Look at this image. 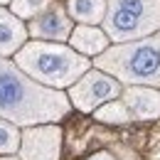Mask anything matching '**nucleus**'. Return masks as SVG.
<instances>
[{
    "label": "nucleus",
    "instance_id": "f257e3e1",
    "mask_svg": "<svg viewBox=\"0 0 160 160\" xmlns=\"http://www.w3.org/2000/svg\"><path fill=\"white\" fill-rule=\"evenodd\" d=\"M67 94L30 79L18 64L0 57V118L18 126L57 123L69 113Z\"/></svg>",
    "mask_w": 160,
    "mask_h": 160
},
{
    "label": "nucleus",
    "instance_id": "f03ea898",
    "mask_svg": "<svg viewBox=\"0 0 160 160\" xmlns=\"http://www.w3.org/2000/svg\"><path fill=\"white\" fill-rule=\"evenodd\" d=\"M15 64L30 79L40 81L49 89L72 86L91 67V62L84 54H77L74 49L64 47L59 42H42V40L22 44L18 49Z\"/></svg>",
    "mask_w": 160,
    "mask_h": 160
},
{
    "label": "nucleus",
    "instance_id": "7ed1b4c3",
    "mask_svg": "<svg viewBox=\"0 0 160 160\" xmlns=\"http://www.w3.org/2000/svg\"><path fill=\"white\" fill-rule=\"evenodd\" d=\"M94 64L128 86H160V32L106 47Z\"/></svg>",
    "mask_w": 160,
    "mask_h": 160
},
{
    "label": "nucleus",
    "instance_id": "20e7f679",
    "mask_svg": "<svg viewBox=\"0 0 160 160\" xmlns=\"http://www.w3.org/2000/svg\"><path fill=\"white\" fill-rule=\"evenodd\" d=\"M103 32L113 42H133L160 32V0H106Z\"/></svg>",
    "mask_w": 160,
    "mask_h": 160
},
{
    "label": "nucleus",
    "instance_id": "39448f33",
    "mask_svg": "<svg viewBox=\"0 0 160 160\" xmlns=\"http://www.w3.org/2000/svg\"><path fill=\"white\" fill-rule=\"evenodd\" d=\"M118 96H121V81L106 72H86L69 89V101L84 113L96 111L101 103H108Z\"/></svg>",
    "mask_w": 160,
    "mask_h": 160
},
{
    "label": "nucleus",
    "instance_id": "423d86ee",
    "mask_svg": "<svg viewBox=\"0 0 160 160\" xmlns=\"http://www.w3.org/2000/svg\"><path fill=\"white\" fill-rule=\"evenodd\" d=\"M59 126H27L20 136V160H59Z\"/></svg>",
    "mask_w": 160,
    "mask_h": 160
},
{
    "label": "nucleus",
    "instance_id": "0eeeda50",
    "mask_svg": "<svg viewBox=\"0 0 160 160\" xmlns=\"http://www.w3.org/2000/svg\"><path fill=\"white\" fill-rule=\"evenodd\" d=\"M27 35L37 37V40L64 42V40H69V35H72V20H69V15H67V10L62 5L52 2L49 8H44L40 15H35L30 20Z\"/></svg>",
    "mask_w": 160,
    "mask_h": 160
},
{
    "label": "nucleus",
    "instance_id": "6e6552de",
    "mask_svg": "<svg viewBox=\"0 0 160 160\" xmlns=\"http://www.w3.org/2000/svg\"><path fill=\"white\" fill-rule=\"evenodd\" d=\"M123 103L138 121L160 118V94L148 86H128L123 91Z\"/></svg>",
    "mask_w": 160,
    "mask_h": 160
},
{
    "label": "nucleus",
    "instance_id": "1a4fd4ad",
    "mask_svg": "<svg viewBox=\"0 0 160 160\" xmlns=\"http://www.w3.org/2000/svg\"><path fill=\"white\" fill-rule=\"evenodd\" d=\"M27 40V27L10 10L0 8V57H10Z\"/></svg>",
    "mask_w": 160,
    "mask_h": 160
},
{
    "label": "nucleus",
    "instance_id": "9d476101",
    "mask_svg": "<svg viewBox=\"0 0 160 160\" xmlns=\"http://www.w3.org/2000/svg\"><path fill=\"white\" fill-rule=\"evenodd\" d=\"M69 42L74 49H79L81 54H101L108 47V37L103 30H96L94 25H79L77 30H72Z\"/></svg>",
    "mask_w": 160,
    "mask_h": 160
},
{
    "label": "nucleus",
    "instance_id": "9b49d317",
    "mask_svg": "<svg viewBox=\"0 0 160 160\" xmlns=\"http://www.w3.org/2000/svg\"><path fill=\"white\" fill-rule=\"evenodd\" d=\"M67 15L81 25H99L106 15V0H69Z\"/></svg>",
    "mask_w": 160,
    "mask_h": 160
},
{
    "label": "nucleus",
    "instance_id": "f8f14e48",
    "mask_svg": "<svg viewBox=\"0 0 160 160\" xmlns=\"http://www.w3.org/2000/svg\"><path fill=\"white\" fill-rule=\"evenodd\" d=\"M133 118L123 101H108L101 108H96V121L101 123H128Z\"/></svg>",
    "mask_w": 160,
    "mask_h": 160
},
{
    "label": "nucleus",
    "instance_id": "ddd939ff",
    "mask_svg": "<svg viewBox=\"0 0 160 160\" xmlns=\"http://www.w3.org/2000/svg\"><path fill=\"white\" fill-rule=\"evenodd\" d=\"M20 148V133L15 128V123L0 118V153L2 155H12Z\"/></svg>",
    "mask_w": 160,
    "mask_h": 160
},
{
    "label": "nucleus",
    "instance_id": "4468645a",
    "mask_svg": "<svg viewBox=\"0 0 160 160\" xmlns=\"http://www.w3.org/2000/svg\"><path fill=\"white\" fill-rule=\"evenodd\" d=\"M49 5H52V0H12L10 10H12L15 18H30L32 20L35 15H40Z\"/></svg>",
    "mask_w": 160,
    "mask_h": 160
},
{
    "label": "nucleus",
    "instance_id": "2eb2a0df",
    "mask_svg": "<svg viewBox=\"0 0 160 160\" xmlns=\"http://www.w3.org/2000/svg\"><path fill=\"white\" fill-rule=\"evenodd\" d=\"M86 160H121V158H116L111 150H99V153H94L91 158H86Z\"/></svg>",
    "mask_w": 160,
    "mask_h": 160
},
{
    "label": "nucleus",
    "instance_id": "dca6fc26",
    "mask_svg": "<svg viewBox=\"0 0 160 160\" xmlns=\"http://www.w3.org/2000/svg\"><path fill=\"white\" fill-rule=\"evenodd\" d=\"M0 160H20V158H12V155H8V158H0Z\"/></svg>",
    "mask_w": 160,
    "mask_h": 160
},
{
    "label": "nucleus",
    "instance_id": "f3484780",
    "mask_svg": "<svg viewBox=\"0 0 160 160\" xmlns=\"http://www.w3.org/2000/svg\"><path fill=\"white\" fill-rule=\"evenodd\" d=\"M2 2H10V0H0V5H2Z\"/></svg>",
    "mask_w": 160,
    "mask_h": 160
}]
</instances>
